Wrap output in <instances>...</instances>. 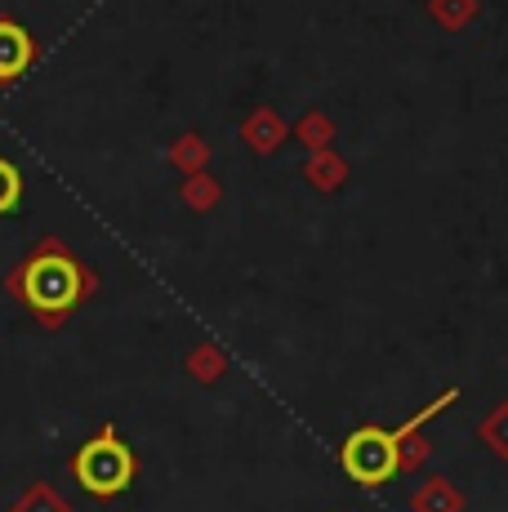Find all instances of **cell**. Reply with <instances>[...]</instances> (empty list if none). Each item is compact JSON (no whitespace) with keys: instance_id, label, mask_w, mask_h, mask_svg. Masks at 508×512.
<instances>
[{"instance_id":"obj_1","label":"cell","mask_w":508,"mask_h":512,"mask_svg":"<svg viewBox=\"0 0 508 512\" xmlns=\"http://www.w3.org/2000/svg\"><path fill=\"white\" fill-rule=\"evenodd\" d=\"M455 392H446L442 401H433L428 410H419L410 423H402L397 432H379V428H357L353 437L344 441V472L357 481V486H379V481H388L402 464V441L410 432L419 428L424 419H433L442 406H451Z\"/></svg>"},{"instance_id":"obj_2","label":"cell","mask_w":508,"mask_h":512,"mask_svg":"<svg viewBox=\"0 0 508 512\" xmlns=\"http://www.w3.org/2000/svg\"><path fill=\"white\" fill-rule=\"evenodd\" d=\"M76 477H81V486L90 490V495H116V490L130 486L134 455L112 432H103V437H94L90 446L76 455Z\"/></svg>"},{"instance_id":"obj_3","label":"cell","mask_w":508,"mask_h":512,"mask_svg":"<svg viewBox=\"0 0 508 512\" xmlns=\"http://www.w3.org/2000/svg\"><path fill=\"white\" fill-rule=\"evenodd\" d=\"M27 299L41 312H67L81 299V268L63 254H41L27 268Z\"/></svg>"},{"instance_id":"obj_4","label":"cell","mask_w":508,"mask_h":512,"mask_svg":"<svg viewBox=\"0 0 508 512\" xmlns=\"http://www.w3.org/2000/svg\"><path fill=\"white\" fill-rule=\"evenodd\" d=\"M32 63V36L18 23H0V81H14Z\"/></svg>"},{"instance_id":"obj_5","label":"cell","mask_w":508,"mask_h":512,"mask_svg":"<svg viewBox=\"0 0 508 512\" xmlns=\"http://www.w3.org/2000/svg\"><path fill=\"white\" fill-rule=\"evenodd\" d=\"M18 196H23V179H18V170L9 161H0V214L14 210Z\"/></svg>"}]
</instances>
